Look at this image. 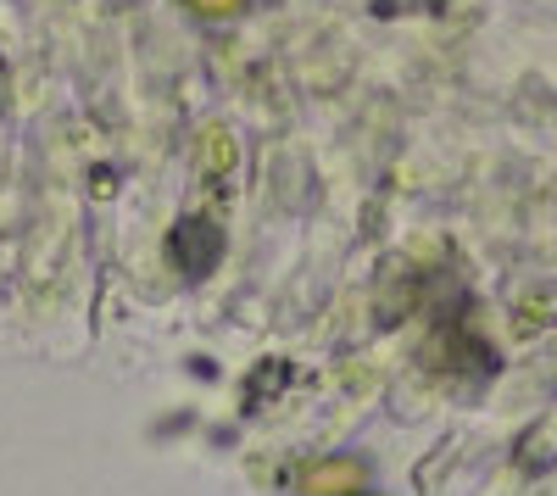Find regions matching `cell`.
I'll return each instance as SVG.
<instances>
[{"instance_id":"1","label":"cell","mask_w":557,"mask_h":496,"mask_svg":"<svg viewBox=\"0 0 557 496\" xmlns=\"http://www.w3.org/2000/svg\"><path fill=\"white\" fill-rule=\"evenodd\" d=\"M218 257H223V230H218V223H207V218H178V230H173V262L184 268V274H190V280L212 274Z\"/></svg>"},{"instance_id":"2","label":"cell","mask_w":557,"mask_h":496,"mask_svg":"<svg viewBox=\"0 0 557 496\" xmlns=\"http://www.w3.org/2000/svg\"><path fill=\"white\" fill-rule=\"evenodd\" d=\"M368 485V463L362 458H318L296 469V491L301 496H351Z\"/></svg>"},{"instance_id":"3","label":"cell","mask_w":557,"mask_h":496,"mask_svg":"<svg viewBox=\"0 0 557 496\" xmlns=\"http://www.w3.org/2000/svg\"><path fill=\"white\" fill-rule=\"evenodd\" d=\"M228 168H235V140H228L223 128H207L201 134V173L207 178H223Z\"/></svg>"},{"instance_id":"4","label":"cell","mask_w":557,"mask_h":496,"mask_svg":"<svg viewBox=\"0 0 557 496\" xmlns=\"http://www.w3.org/2000/svg\"><path fill=\"white\" fill-rule=\"evenodd\" d=\"M184 7H190L196 17H212V23H218V17H235L246 0H184Z\"/></svg>"},{"instance_id":"5","label":"cell","mask_w":557,"mask_h":496,"mask_svg":"<svg viewBox=\"0 0 557 496\" xmlns=\"http://www.w3.org/2000/svg\"><path fill=\"white\" fill-rule=\"evenodd\" d=\"M0 84H7V62H0Z\"/></svg>"},{"instance_id":"6","label":"cell","mask_w":557,"mask_h":496,"mask_svg":"<svg viewBox=\"0 0 557 496\" xmlns=\"http://www.w3.org/2000/svg\"><path fill=\"white\" fill-rule=\"evenodd\" d=\"M351 496H374V491H351Z\"/></svg>"}]
</instances>
